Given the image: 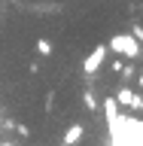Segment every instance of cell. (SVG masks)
<instances>
[{
    "instance_id": "cell-7",
    "label": "cell",
    "mask_w": 143,
    "mask_h": 146,
    "mask_svg": "<svg viewBox=\"0 0 143 146\" xmlns=\"http://www.w3.org/2000/svg\"><path fill=\"white\" fill-rule=\"evenodd\" d=\"M37 52L43 55V58H49V55H52L55 49H52V43H49V40H46V36H40V40H37Z\"/></svg>"
},
{
    "instance_id": "cell-4",
    "label": "cell",
    "mask_w": 143,
    "mask_h": 146,
    "mask_svg": "<svg viewBox=\"0 0 143 146\" xmlns=\"http://www.w3.org/2000/svg\"><path fill=\"white\" fill-rule=\"evenodd\" d=\"M104 113H107L110 125L116 128V122H119V104H116V98H107V100H104Z\"/></svg>"
},
{
    "instance_id": "cell-11",
    "label": "cell",
    "mask_w": 143,
    "mask_h": 146,
    "mask_svg": "<svg viewBox=\"0 0 143 146\" xmlns=\"http://www.w3.org/2000/svg\"><path fill=\"white\" fill-rule=\"evenodd\" d=\"M131 110H137V113H143V94H134V104H131Z\"/></svg>"
},
{
    "instance_id": "cell-13",
    "label": "cell",
    "mask_w": 143,
    "mask_h": 146,
    "mask_svg": "<svg viewBox=\"0 0 143 146\" xmlns=\"http://www.w3.org/2000/svg\"><path fill=\"white\" fill-rule=\"evenodd\" d=\"M52 100H55V94L49 91V94H46V113H52Z\"/></svg>"
},
{
    "instance_id": "cell-6",
    "label": "cell",
    "mask_w": 143,
    "mask_h": 146,
    "mask_svg": "<svg viewBox=\"0 0 143 146\" xmlns=\"http://www.w3.org/2000/svg\"><path fill=\"white\" fill-rule=\"evenodd\" d=\"M82 104H85V110H88V113H94V110L100 107V104H98V94H94L91 88H85V91H82Z\"/></svg>"
},
{
    "instance_id": "cell-14",
    "label": "cell",
    "mask_w": 143,
    "mask_h": 146,
    "mask_svg": "<svg viewBox=\"0 0 143 146\" xmlns=\"http://www.w3.org/2000/svg\"><path fill=\"white\" fill-rule=\"evenodd\" d=\"M0 146H12V143H0Z\"/></svg>"
},
{
    "instance_id": "cell-10",
    "label": "cell",
    "mask_w": 143,
    "mask_h": 146,
    "mask_svg": "<svg viewBox=\"0 0 143 146\" xmlns=\"http://www.w3.org/2000/svg\"><path fill=\"white\" fill-rule=\"evenodd\" d=\"M15 134L18 137H31V128H27L25 122H15Z\"/></svg>"
},
{
    "instance_id": "cell-1",
    "label": "cell",
    "mask_w": 143,
    "mask_h": 146,
    "mask_svg": "<svg viewBox=\"0 0 143 146\" xmlns=\"http://www.w3.org/2000/svg\"><path fill=\"white\" fill-rule=\"evenodd\" d=\"M110 52H116L119 58H128V61H134V58H140L143 55V46L137 43L131 34H113V40H110Z\"/></svg>"
},
{
    "instance_id": "cell-3",
    "label": "cell",
    "mask_w": 143,
    "mask_h": 146,
    "mask_svg": "<svg viewBox=\"0 0 143 146\" xmlns=\"http://www.w3.org/2000/svg\"><path fill=\"white\" fill-rule=\"evenodd\" d=\"M82 137H85V125H82V122H73V125L67 128V131H64L61 146H76V143L82 140Z\"/></svg>"
},
{
    "instance_id": "cell-2",
    "label": "cell",
    "mask_w": 143,
    "mask_h": 146,
    "mask_svg": "<svg viewBox=\"0 0 143 146\" xmlns=\"http://www.w3.org/2000/svg\"><path fill=\"white\" fill-rule=\"evenodd\" d=\"M107 58H110V46L98 43V46L88 52V58L82 61V73H85V76H94V73L104 67V61H107Z\"/></svg>"
},
{
    "instance_id": "cell-8",
    "label": "cell",
    "mask_w": 143,
    "mask_h": 146,
    "mask_svg": "<svg viewBox=\"0 0 143 146\" xmlns=\"http://www.w3.org/2000/svg\"><path fill=\"white\" fill-rule=\"evenodd\" d=\"M119 73H122V82H128L131 76H137V67L128 61V64H122V70H119Z\"/></svg>"
},
{
    "instance_id": "cell-9",
    "label": "cell",
    "mask_w": 143,
    "mask_h": 146,
    "mask_svg": "<svg viewBox=\"0 0 143 146\" xmlns=\"http://www.w3.org/2000/svg\"><path fill=\"white\" fill-rule=\"evenodd\" d=\"M131 36H134L137 43L143 46V25H131Z\"/></svg>"
},
{
    "instance_id": "cell-5",
    "label": "cell",
    "mask_w": 143,
    "mask_h": 146,
    "mask_svg": "<svg viewBox=\"0 0 143 146\" xmlns=\"http://www.w3.org/2000/svg\"><path fill=\"white\" fill-rule=\"evenodd\" d=\"M116 104H119V107H128V110H131V104H134V91L128 88V85H122V88L116 91Z\"/></svg>"
},
{
    "instance_id": "cell-16",
    "label": "cell",
    "mask_w": 143,
    "mask_h": 146,
    "mask_svg": "<svg viewBox=\"0 0 143 146\" xmlns=\"http://www.w3.org/2000/svg\"><path fill=\"white\" fill-rule=\"evenodd\" d=\"M140 73H143V67H140Z\"/></svg>"
},
{
    "instance_id": "cell-15",
    "label": "cell",
    "mask_w": 143,
    "mask_h": 146,
    "mask_svg": "<svg viewBox=\"0 0 143 146\" xmlns=\"http://www.w3.org/2000/svg\"><path fill=\"white\" fill-rule=\"evenodd\" d=\"M140 9H143V0H140Z\"/></svg>"
},
{
    "instance_id": "cell-12",
    "label": "cell",
    "mask_w": 143,
    "mask_h": 146,
    "mask_svg": "<svg viewBox=\"0 0 143 146\" xmlns=\"http://www.w3.org/2000/svg\"><path fill=\"white\" fill-rule=\"evenodd\" d=\"M122 64H125L122 58H116V61H110V70H113V73H119V70H122Z\"/></svg>"
}]
</instances>
